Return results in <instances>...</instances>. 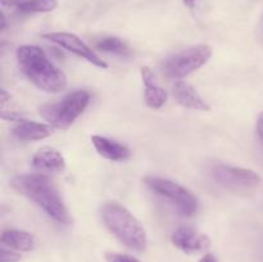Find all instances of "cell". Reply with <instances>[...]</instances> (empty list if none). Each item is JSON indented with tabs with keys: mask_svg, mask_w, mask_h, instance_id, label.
<instances>
[{
	"mask_svg": "<svg viewBox=\"0 0 263 262\" xmlns=\"http://www.w3.org/2000/svg\"><path fill=\"white\" fill-rule=\"evenodd\" d=\"M100 216L105 228L122 244L136 252L146 248V233L140 221L126 207L117 202H105L100 207Z\"/></svg>",
	"mask_w": 263,
	"mask_h": 262,
	"instance_id": "obj_3",
	"label": "cell"
},
{
	"mask_svg": "<svg viewBox=\"0 0 263 262\" xmlns=\"http://www.w3.org/2000/svg\"><path fill=\"white\" fill-rule=\"evenodd\" d=\"M146 186L158 195L167 198L185 216H193L198 211V199L189 189L176 181L159 176H146Z\"/></svg>",
	"mask_w": 263,
	"mask_h": 262,
	"instance_id": "obj_6",
	"label": "cell"
},
{
	"mask_svg": "<svg viewBox=\"0 0 263 262\" xmlns=\"http://www.w3.org/2000/svg\"><path fill=\"white\" fill-rule=\"evenodd\" d=\"M17 61L23 74L40 90L59 92L66 89V74L49 61L45 51L39 46H20L17 49Z\"/></svg>",
	"mask_w": 263,
	"mask_h": 262,
	"instance_id": "obj_2",
	"label": "cell"
},
{
	"mask_svg": "<svg viewBox=\"0 0 263 262\" xmlns=\"http://www.w3.org/2000/svg\"><path fill=\"white\" fill-rule=\"evenodd\" d=\"M51 131L53 128L50 125L35 122V121L21 120L13 127L12 133L15 138L22 141H37L50 136Z\"/></svg>",
	"mask_w": 263,
	"mask_h": 262,
	"instance_id": "obj_14",
	"label": "cell"
},
{
	"mask_svg": "<svg viewBox=\"0 0 263 262\" xmlns=\"http://www.w3.org/2000/svg\"><path fill=\"white\" fill-rule=\"evenodd\" d=\"M21 259V254L17 252H13L10 249L2 248V262H18Z\"/></svg>",
	"mask_w": 263,
	"mask_h": 262,
	"instance_id": "obj_19",
	"label": "cell"
},
{
	"mask_svg": "<svg viewBox=\"0 0 263 262\" xmlns=\"http://www.w3.org/2000/svg\"><path fill=\"white\" fill-rule=\"evenodd\" d=\"M31 163L36 171L48 172V174L63 172L66 170L64 157L57 149L49 148V146L39 149L32 157Z\"/></svg>",
	"mask_w": 263,
	"mask_h": 262,
	"instance_id": "obj_11",
	"label": "cell"
},
{
	"mask_svg": "<svg viewBox=\"0 0 263 262\" xmlns=\"http://www.w3.org/2000/svg\"><path fill=\"white\" fill-rule=\"evenodd\" d=\"M212 57V48L205 44L190 46L170 57L164 63V73L168 79L180 80L204 66Z\"/></svg>",
	"mask_w": 263,
	"mask_h": 262,
	"instance_id": "obj_5",
	"label": "cell"
},
{
	"mask_svg": "<svg viewBox=\"0 0 263 262\" xmlns=\"http://www.w3.org/2000/svg\"><path fill=\"white\" fill-rule=\"evenodd\" d=\"M0 92H2V105H3V108H4L5 103H7L8 100H10V94L4 89H3Z\"/></svg>",
	"mask_w": 263,
	"mask_h": 262,
	"instance_id": "obj_22",
	"label": "cell"
},
{
	"mask_svg": "<svg viewBox=\"0 0 263 262\" xmlns=\"http://www.w3.org/2000/svg\"><path fill=\"white\" fill-rule=\"evenodd\" d=\"M212 177L218 185L234 192H248L261 184V176L253 170L226 164H216L212 169Z\"/></svg>",
	"mask_w": 263,
	"mask_h": 262,
	"instance_id": "obj_7",
	"label": "cell"
},
{
	"mask_svg": "<svg viewBox=\"0 0 263 262\" xmlns=\"http://www.w3.org/2000/svg\"><path fill=\"white\" fill-rule=\"evenodd\" d=\"M91 143L98 154L108 161L122 162L127 161L131 157V152L127 146L105 136L92 135Z\"/></svg>",
	"mask_w": 263,
	"mask_h": 262,
	"instance_id": "obj_12",
	"label": "cell"
},
{
	"mask_svg": "<svg viewBox=\"0 0 263 262\" xmlns=\"http://www.w3.org/2000/svg\"><path fill=\"white\" fill-rule=\"evenodd\" d=\"M172 94H174V98L181 107L193 110H202V112L211 110V105L203 99L202 95L189 82H175L174 86H172Z\"/></svg>",
	"mask_w": 263,
	"mask_h": 262,
	"instance_id": "obj_10",
	"label": "cell"
},
{
	"mask_svg": "<svg viewBox=\"0 0 263 262\" xmlns=\"http://www.w3.org/2000/svg\"><path fill=\"white\" fill-rule=\"evenodd\" d=\"M95 48L99 50L105 51V53H115V54H126L127 53V48L126 44L123 43L121 39L116 38V36H108V38L100 39L97 41Z\"/></svg>",
	"mask_w": 263,
	"mask_h": 262,
	"instance_id": "obj_17",
	"label": "cell"
},
{
	"mask_svg": "<svg viewBox=\"0 0 263 262\" xmlns=\"http://www.w3.org/2000/svg\"><path fill=\"white\" fill-rule=\"evenodd\" d=\"M199 2H200V0H182V3H184V4L186 5L189 9H194V8L197 7V4Z\"/></svg>",
	"mask_w": 263,
	"mask_h": 262,
	"instance_id": "obj_23",
	"label": "cell"
},
{
	"mask_svg": "<svg viewBox=\"0 0 263 262\" xmlns=\"http://www.w3.org/2000/svg\"><path fill=\"white\" fill-rule=\"evenodd\" d=\"M18 9L23 13H48L58 7L57 0H23L17 4Z\"/></svg>",
	"mask_w": 263,
	"mask_h": 262,
	"instance_id": "obj_16",
	"label": "cell"
},
{
	"mask_svg": "<svg viewBox=\"0 0 263 262\" xmlns=\"http://www.w3.org/2000/svg\"><path fill=\"white\" fill-rule=\"evenodd\" d=\"M141 79H143L144 86V95H145V103L148 107L153 109H159L163 107L167 102V91L162 89L154 79V73L149 67H141Z\"/></svg>",
	"mask_w": 263,
	"mask_h": 262,
	"instance_id": "obj_13",
	"label": "cell"
},
{
	"mask_svg": "<svg viewBox=\"0 0 263 262\" xmlns=\"http://www.w3.org/2000/svg\"><path fill=\"white\" fill-rule=\"evenodd\" d=\"M5 27H7V21H5V15L4 13H2V30H5Z\"/></svg>",
	"mask_w": 263,
	"mask_h": 262,
	"instance_id": "obj_24",
	"label": "cell"
},
{
	"mask_svg": "<svg viewBox=\"0 0 263 262\" xmlns=\"http://www.w3.org/2000/svg\"><path fill=\"white\" fill-rule=\"evenodd\" d=\"M105 259H107V262H140L138 258L130 256V254L117 253V252H107Z\"/></svg>",
	"mask_w": 263,
	"mask_h": 262,
	"instance_id": "obj_18",
	"label": "cell"
},
{
	"mask_svg": "<svg viewBox=\"0 0 263 262\" xmlns=\"http://www.w3.org/2000/svg\"><path fill=\"white\" fill-rule=\"evenodd\" d=\"M199 262H218V259L216 258L215 254L207 253V254H204V256H203L202 258L199 259Z\"/></svg>",
	"mask_w": 263,
	"mask_h": 262,
	"instance_id": "obj_21",
	"label": "cell"
},
{
	"mask_svg": "<svg viewBox=\"0 0 263 262\" xmlns=\"http://www.w3.org/2000/svg\"><path fill=\"white\" fill-rule=\"evenodd\" d=\"M257 134H258L259 140L263 145V112L259 113L258 118H257Z\"/></svg>",
	"mask_w": 263,
	"mask_h": 262,
	"instance_id": "obj_20",
	"label": "cell"
},
{
	"mask_svg": "<svg viewBox=\"0 0 263 262\" xmlns=\"http://www.w3.org/2000/svg\"><path fill=\"white\" fill-rule=\"evenodd\" d=\"M90 103V92L77 90L67 95L63 100L49 103L39 108V113L44 120L59 130H67L84 113Z\"/></svg>",
	"mask_w": 263,
	"mask_h": 262,
	"instance_id": "obj_4",
	"label": "cell"
},
{
	"mask_svg": "<svg viewBox=\"0 0 263 262\" xmlns=\"http://www.w3.org/2000/svg\"><path fill=\"white\" fill-rule=\"evenodd\" d=\"M43 39L51 41L55 45L61 46L64 50L69 51V53H73L74 55L80 57V58L85 59V61L90 62L94 66L99 67V68L107 69L108 64L100 58L99 55L95 54V51L92 49H90L81 39L79 38L74 33L69 32H49L44 33Z\"/></svg>",
	"mask_w": 263,
	"mask_h": 262,
	"instance_id": "obj_8",
	"label": "cell"
},
{
	"mask_svg": "<svg viewBox=\"0 0 263 262\" xmlns=\"http://www.w3.org/2000/svg\"><path fill=\"white\" fill-rule=\"evenodd\" d=\"M2 243L3 246L21 252H30L35 248V238L27 231L18 229H7L3 231Z\"/></svg>",
	"mask_w": 263,
	"mask_h": 262,
	"instance_id": "obj_15",
	"label": "cell"
},
{
	"mask_svg": "<svg viewBox=\"0 0 263 262\" xmlns=\"http://www.w3.org/2000/svg\"><path fill=\"white\" fill-rule=\"evenodd\" d=\"M171 241L175 247L186 253H198L210 248L211 240L205 234L190 226H180L172 233Z\"/></svg>",
	"mask_w": 263,
	"mask_h": 262,
	"instance_id": "obj_9",
	"label": "cell"
},
{
	"mask_svg": "<svg viewBox=\"0 0 263 262\" xmlns=\"http://www.w3.org/2000/svg\"><path fill=\"white\" fill-rule=\"evenodd\" d=\"M13 189L25 195L59 223H71V216L54 182L43 174L17 175L10 181Z\"/></svg>",
	"mask_w": 263,
	"mask_h": 262,
	"instance_id": "obj_1",
	"label": "cell"
}]
</instances>
